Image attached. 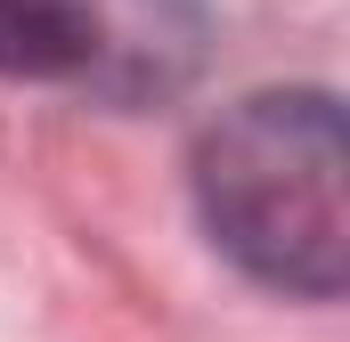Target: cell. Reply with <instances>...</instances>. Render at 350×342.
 <instances>
[{
    "mask_svg": "<svg viewBox=\"0 0 350 342\" xmlns=\"http://www.w3.org/2000/svg\"><path fill=\"white\" fill-rule=\"evenodd\" d=\"M196 204L228 261L277 293H342L350 277V139L326 90L228 106L196 147Z\"/></svg>",
    "mask_w": 350,
    "mask_h": 342,
    "instance_id": "6da1fadb",
    "label": "cell"
},
{
    "mask_svg": "<svg viewBox=\"0 0 350 342\" xmlns=\"http://www.w3.org/2000/svg\"><path fill=\"white\" fill-rule=\"evenodd\" d=\"M0 74L98 82V0H0Z\"/></svg>",
    "mask_w": 350,
    "mask_h": 342,
    "instance_id": "7a4b0ae2",
    "label": "cell"
}]
</instances>
